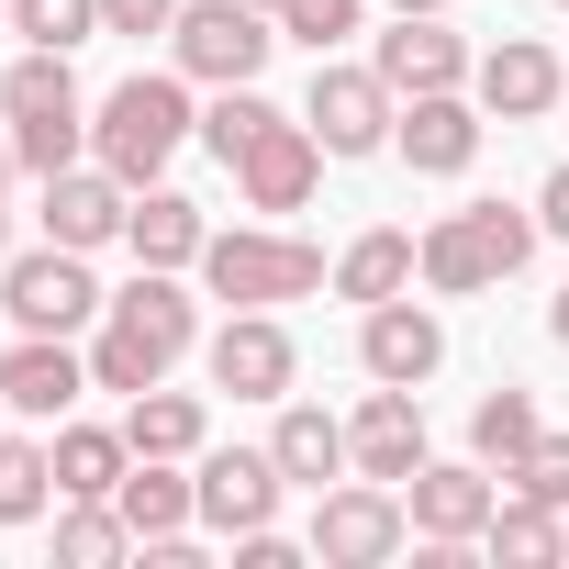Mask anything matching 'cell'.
<instances>
[{"label":"cell","instance_id":"24","mask_svg":"<svg viewBox=\"0 0 569 569\" xmlns=\"http://www.w3.org/2000/svg\"><path fill=\"white\" fill-rule=\"evenodd\" d=\"M413 268H425V246H413L402 223H380V234H358V246L336 257V291H347V302H402Z\"/></svg>","mask_w":569,"mask_h":569},{"label":"cell","instance_id":"38","mask_svg":"<svg viewBox=\"0 0 569 569\" xmlns=\"http://www.w3.org/2000/svg\"><path fill=\"white\" fill-rule=\"evenodd\" d=\"M12 168H23V157H12V134H0V190H12Z\"/></svg>","mask_w":569,"mask_h":569},{"label":"cell","instance_id":"6","mask_svg":"<svg viewBox=\"0 0 569 569\" xmlns=\"http://www.w3.org/2000/svg\"><path fill=\"white\" fill-rule=\"evenodd\" d=\"M168 46H179V79H212V90H246L257 68H268V12L257 0H179V23H168Z\"/></svg>","mask_w":569,"mask_h":569},{"label":"cell","instance_id":"14","mask_svg":"<svg viewBox=\"0 0 569 569\" xmlns=\"http://www.w3.org/2000/svg\"><path fill=\"white\" fill-rule=\"evenodd\" d=\"M469 79H480V112H491V123H547V112H558V90H569V68H558L536 34H502Z\"/></svg>","mask_w":569,"mask_h":569},{"label":"cell","instance_id":"35","mask_svg":"<svg viewBox=\"0 0 569 569\" xmlns=\"http://www.w3.org/2000/svg\"><path fill=\"white\" fill-rule=\"evenodd\" d=\"M179 0H101V34H168Z\"/></svg>","mask_w":569,"mask_h":569},{"label":"cell","instance_id":"19","mask_svg":"<svg viewBox=\"0 0 569 569\" xmlns=\"http://www.w3.org/2000/svg\"><path fill=\"white\" fill-rule=\"evenodd\" d=\"M369 68H380V79H391V90L413 101V90H458V79H469L480 57H469V46H458V34H447L436 12H402V34H380V57H369Z\"/></svg>","mask_w":569,"mask_h":569},{"label":"cell","instance_id":"11","mask_svg":"<svg viewBox=\"0 0 569 569\" xmlns=\"http://www.w3.org/2000/svg\"><path fill=\"white\" fill-rule=\"evenodd\" d=\"M491 502H502V491H491L480 458H469V469H458V458H425V469L402 480V513H413L425 547H469V536L491 525Z\"/></svg>","mask_w":569,"mask_h":569},{"label":"cell","instance_id":"1","mask_svg":"<svg viewBox=\"0 0 569 569\" xmlns=\"http://www.w3.org/2000/svg\"><path fill=\"white\" fill-rule=\"evenodd\" d=\"M190 336H201V302L179 291V268H146L134 291H112L101 302V347H90V391H157L179 358H190Z\"/></svg>","mask_w":569,"mask_h":569},{"label":"cell","instance_id":"40","mask_svg":"<svg viewBox=\"0 0 569 569\" xmlns=\"http://www.w3.org/2000/svg\"><path fill=\"white\" fill-rule=\"evenodd\" d=\"M0 257H12V212H0Z\"/></svg>","mask_w":569,"mask_h":569},{"label":"cell","instance_id":"5","mask_svg":"<svg viewBox=\"0 0 569 569\" xmlns=\"http://www.w3.org/2000/svg\"><path fill=\"white\" fill-rule=\"evenodd\" d=\"M201 279H212L234 313H279V302L325 291V257H313L302 234H212V246H201Z\"/></svg>","mask_w":569,"mask_h":569},{"label":"cell","instance_id":"7","mask_svg":"<svg viewBox=\"0 0 569 569\" xmlns=\"http://www.w3.org/2000/svg\"><path fill=\"white\" fill-rule=\"evenodd\" d=\"M0 302H12V325L23 336H79L90 313H101V279H90V257L79 246H34V257H0Z\"/></svg>","mask_w":569,"mask_h":569},{"label":"cell","instance_id":"37","mask_svg":"<svg viewBox=\"0 0 569 569\" xmlns=\"http://www.w3.org/2000/svg\"><path fill=\"white\" fill-rule=\"evenodd\" d=\"M547 336H558V347H569V291H558V302H547Z\"/></svg>","mask_w":569,"mask_h":569},{"label":"cell","instance_id":"32","mask_svg":"<svg viewBox=\"0 0 569 569\" xmlns=\"http://www.w3.org/2000/svg\"><path fill=\"white\" fill-rule=\"evenodd\" d=\"M257 123H268V101H257V79H246V90H223V101H212V112H201V146H212V157H223V168H234V157H246V134H257Z\"/></svg>","mask_w":569,"mask_h":569},{"label":"cell","instance_id":"15","mask_svg":"<svg viewBox=\"0 0 569 569\" xmlns=\"http://www.w3.org/2000/svg\"><path fill=\"white\" fill-rule=\"evenodd\" d=\"M279 458L268 447H212L201 458V525H223V536H246V525H279Z\"/></svg>","mask_w":569,"mask_h":569},{"label":"cell","instance_id":"9","mask_svg":"<svg viewBox=\"0 0 569 569\" xmlns=\"http://www.w3.org/2000/svg\"><path fill=\"white\" fill-rule=\"evenodd\" d=\"M402 536H413V513H402V491L391 480H358V491H325L313 502V558L325 569H380V558H402Z\"/></svg>","mask_w":569,"mask_h":569},{"label":"cell","instance_id":"42","mask_svg":"<svg viewBox=\"0 0 569 569\" xmlns=\"http://www.w3.org/2000/svg\"><path fill=\"white\" fill-rule=\"evenodd\" d=\"M0 413H12V402H0Z\"/></svg>","mask_w":569,"mask_h":569},{"label":"cell","instance_id":"30","mask_svg":"<svg viewBox=\"0 0 569 569\" xmlns=\"http://www.w3.org/2000/svg\"><path fill=\"white\" fill-rule=\"evenodd\" d=\"M123 547H134V525H123V502H112V513H101V502H79V513L57 525V558H68V569H112Z\"/></svg>","mask_w":569,"mask_h":569},{"label":"cell","instance_id":"31","mask_svg":"<svg viewBox=\"0 0 569 569\" xmlns=\"http://www.w3.org/2000/svg\"><path fill=\"white\" fill-rule=\"evenodd\" d=\"M12 34H34V46H90L101 34V0H12Z\"/></svg>","mask_w":569,"mask_h":569},{"label":"cell","instance_id":"28","mask_svg":"<svg viewBox=\"0 0 569 569\" xmlns=\"http://www.w3.org/2000/svg\"><path fill=\"white\" fill-rule=\"evenodd\" d=\"M480 547H491V558H569V525H558V502L502 491V502H491V525H480Z\"/></svg>","mask_w":569,"mask_h":569},{"label":"cell","instance_id":"13","mask_svg":"<svg viewBox=\"0 0 569 569\" xmlns=\"http://www.w3.org/2000/svg\"><path fill=\"white\" fill-rule=\"evenodd\" d=\"M291 380H302V358H291V336H279V313H234V325L212 336V391H234V402H291Z\"/></svg>","mask_w":569,"mask_h":569},{"label":"cell","instance_id":"26","mask_svg":"<svg viewBox=\"0 0 569 569\" xmlns=\"http://www.w3.org/2000/svg\"><path fill=\"white\" fill-rule=\"evenodd\" d=\"M123 436H134V458H201V402L190 391H134V413H123Z\"/></svg>","mask_w":569,"mask_h":569},{"label":"cell","instance_id":"33","mask_svg":"<svg viewBox=\"0 0 569 569\" xmlns=\"http://www.w3.org/2000/svg\"><path fill=\"white\" fill-rule=\"evenodd\" d=\"M502 491H536V502H558V513H569V436H536V447L513 458V480H502Z\"/></svg>","mask_w":569,"mask_h":569},{"label":"cell","instance_id":"22","mask_svg":"<svg viewBox=\"0 0 569 569\" xmlns=\"http://www.w3.org/2000/svg\"><path fill=\"white\" fill-rule=\"evenodd\" d=\"M134 469V436L123 425H57V491L68 502H112Z\"/></svg>","mask_w":569,"mask_h":569},{"label":"cell","instance_id":"41","mask_svg":"<svg viewBox=\"0 0 569 569\" xmlns=\"http://www.w3.org/2000/svg\"><path fill=\"white\" fill-rule=\"evenodd\" d=\"M257 12H291V0H257Z\"/></svg>","mask_w":569,"mask_h":569},{"label":"cell","instance_id":"21","mask_svg":"<svg viewBox=\"0 0 569 569\" xmlns=\"http://www.w3.org/2000/svg\"><path fill=\"white\" fill-rule=\"evenodd\" d=\"M123 234H134V257L146 268H201V246H212V223H201V201L190 190H134V212H123Z\"/></svg>","mask_w":569,"mask_h":569},{"label":"cell","instance_id":"10","mask_svg":"<svg viewBox=\"0 0 569 569\" xmlns=\"http://www.w3.org/2000/svg\"><path fill=\"white\" fill-rule=\"evenodd\" d=\"M313 179H325V134L291 123V112H268V123L246 134V157H234V190H246L257 212H302Z\"/></svg>","mask_w":569,"mask_h":569},{"label":"cell","instance_id":"25","mask_svg":"<svg viewBox=\"0 0 569 569\" xmlns=\"http://www.w3.org/2000/svg\"><path fill=\"white\" fill-rule=\"evenodd\" d=\"M268 458H279V480L325 491V480L347 469V425H336V413H313V402H279V436H268Z\"/></svg>","mask_w":569,"mask_h":569},{"label":"cell","instance_id":"39","mask_svg":"<svg viewBox=\"0 0 569 569\" xmlns=\"http://www.w3.org/2000/svg\"><path fill=\"white\" fill-rule=\"evenodd\" d=\"M391 12H447V0H391Z\"/></svg>","mask_w":569,"mask_h":569},{"label":"cell","instance_id":"8","mask_svg":"<svg viewBox=\"0 0 569 569\" xmlns=\"http://www.w3.org/2000/svg\"><path fill=\"white\" fill-rule=\"evenodd\" d=\"M302 123L325 134V157H380L391 123H402V90H391L380 68H325V57H313V101H302Z\"/></svg>","mask_w":569,"mask_h":569},{"label":"cell","instance_id":"29","mask_svg":"<svg viewBox=\"0 0 569 569\" xmlns=\"http://www.w3.org/2000/svg\"><path fill=\"white\" fill-rule=\"evenodd\" d=\"M46 491H57V447L0 436V525H34V513H46Z\"/></svg>","mask_w":569,"mask_h":569},{"label":"cell","instance_id":"3","mask_svg":"<svg viewBox=\"0 0 569 569\" xmlns=\"http://www.w3.org/2000/svg\"><path fill=\"white\" fill-rule=\"evenodd\" d=\"M0 123H12V157H23L34 179L79 168V146H90V101H79V79H68L57 46H34L12 79H0Z\"/></svg>","mask_w":569,"mask_h":569},{"label":"cell","instance_id":"4","mask_svg":"<svg viewBox=\"0 0 569 569\" xmlns=\"http://www.w3.org/2000/svg\"><path fill=\"white\" fill-rule=\"evenodd\" d=\"M536 212H513V201H458L436 234H425V279L447 302H469V291H491V279H513L525 257H536Z\"/></svg>","mask_w":569,"mask_h":569},{"label":"cell","instance_id":"36","mask_svg":"<svg viewBox=\"0 0 569 569\" xmlns=\"http://www.w3.org/2000/svg\"><path fill=\"white\" fill-rule=\"evenodd\" d=\"M536 223H547V234H569V168H547V179H536Z\"/></svg>","mask_w":569,"mask_h":569},{"label":"cell","instance_id":"18","mask_svg":"<svg viewBox=\"0 0 569 569\" xmlns=\"http://www.w3.org/2000/svg\"><path fill=\"white\" fill-rule=\"evenodd\" d=\"M79 391H90V358H68V336H23L12 358H0V402L34 413V425H57Z\"/></svg>","mask_w":569,"mask_h":569},{"label":"cell","instance_id":"27","mask_svg":"<svg viewBox=\"0 0 569 569\" xmlns=\"http://www.w3.org/2000/svg\"><path fill=\"white\" fill-rule=\"evenodd\" d=\"M536 436H547V425H536V391H513V380H502V391H480V413H469L480 469H502V480H513V458H525Z\"/></svg>","mask_w":569,"mask_h":569},{"label":"cell","instance_id":"12","mask_svg":"<svg viewBox=\"0 0 569 569\" xmlns=\"http://www.w3.org/2000/svg\"><path fill=\"white\" fill-rule=\"evenodd\" d=\"M347 469H358V480H391V491L425 469V402H413L402 380H380V391L358 402V425H347Z\"/></svg>","mask_w":569,"mask_h":569},{"label":"cell","instance_id":"20","mask_svg":"<svg viewBox=\"0 0 569 569\" xmlns=\"http://www.w3.org/2000/svg\"><path fill=\"white\" fill-rule=\"evenodd\" d=\"M358 358H369V380H436V358H447V325L436 313H413V302H369V325H358Z\"/></svg>","mask_w":569,"mask_h":569},{"label":"cell","instance_id":"2","mask_svg":"<svg viewBox=\"0 0 569 569\" xmlns=\"http://www.w3.org/2000/svg\"><path fill=\"white\" fill-rule=\"evenodd\" d=\"M190 123H201V112H190V90L134 68L123 90H101V112H90V157H101L123 190H146V179L179 157V134H190Z\"/></svg>","mask_w":569,"mask_h":569},{"label":"cell","instance_id":"23","mask_svg":"<svg viewBox=\"0 0 569 569\" xmlns=\"http://www.w3.org/2000/svg\"><path fill=\"white\" fill-rule=\"evenodd\" d=\"M112 502H123V525H134V547H157V536H179V525L201 513V480H179V458H134Z\"/></svg>","mask_w":569,"mask_h":569},{"label":"cell","instance_id":"17","mask_svg":"<svg viewBox=\"0 0 569 569\" xmlns=\"http://www.w3.org/2000/svg\"><path fill=\"white\" fill-rule=\"evenodd\" d=\"M123 212H134V190H123L112 168H57V179H46V234H57V246H79V257H90V246H112V234H123Z\"/></svg>","mask_w":569,"mask_h":569},{"label":"cell","instance_id":"34","mask_svg":"<svg viewBox=\"0 0 569 569\" xmlns=\"http://www.w3.org/2000/svg\"><path fill=\"white\" fill-rule=\"evenodd\" d=\"M358 12H369V0H291V12H279V34H302V46L325 57L336 34H358Z\"/></svg>","mask_w":569,"mask_h":569},{"label":"cell","instance_id":"16","mask_svg":"<svg viewBox=\"0 0 569 569\" xmlns=\"http://www.w3.org/2000/svg\"><path fill=\"white\" fill-rule=\"evenodd\" d=\"M391 146L413 157V179H458V168L480 157V112H469L458 90H413L402 123H391Z\"/></svg>","mask_w":569,"mask_h":569}]
</instances>
